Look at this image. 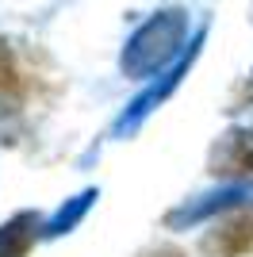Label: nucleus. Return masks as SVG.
<instances>
[{
  "instance_id": "nucleus-3",
  "label": "nucleus",
  "mask_w": 253,
  "mask_h": 257,
  "mask_svg": "<svg viewBox=\"0 0 253 257\" xmlns=\"http://www.w3.org/2000/svg\"><path fill=\"white\" fill-rule=\"evenodd\" d=\"M211 173L215 177H249L253 173V127L230 131L211 150Z\"/></svg>"
},
{
  "instance_id": "nucleus-2",
  "label": "nucleus",
  "mask_w": 253,
  "mask_h": 257,
  "mask_svg": "<svg viewBox=\"0 0 253 257\" xmlns=\"http://www.w3.org/2000/svg\"><path fill=\"white\" fill-rule=\"evenodd\" d=\"M253 253V204L230 211L200 242V257H245Z\"/></svg>"
},
{
  "instance_id": "nucleus-1",
  "label": "nucleus",
  "mask_w": 253,
  "mask_h": 257,
  "mask_svg": "<svg viewBox=\"0 0 253 257\" xmlns=\"http://www.w3.org/2000/svg\"><path fill=\"white\" fill-rule=\"evenodd\" d=\"M184 27H188L184 12H161L158 20H150L146 27L131 39V46H126V54H123V69H131V73H150L154 65H161L169 54L177 50Z\"/></svg>"
},
{
  "instance_id": "nucleus-5",
  "label": "nucleus",
  "mask_w": 253,
  "mask_h": 257,
  "mask_svg": "<svg viewBox=\"0 0 253 257\" xmlns=\"http://www.w3.org/2000/svg\"><path fill=\"white\" fill-rule=\"evenodd\" d=\"M20 100H23V73L16 65V58H12V50L0 43V115L12 111Z\"/></svg>"
},
{
  "instance_id": "nucleus-4",
  "label": "nucleus",
  "mask_w": 253,
  "mask_h": 257,
  "mask_svg": "<svg viewBox=\"0 0 253 257\" xmlns=\"http://www.w3.org/2000/svg\"><path fill=\"white\" fill-rule=\"evenodd\" d=\"M35 230H39L35 215H16L8 226H0V257H23L35 242Z\"/></svg>"
},
{
  "instance_id": "nucleus-6",
  "label": "nucleus",
  "mask_w": 253,
  "mask_h": 257,
  "mask_svg": "<svg viewBox=\"0 0 253 257\" xmlns=\"http://www.w3.org/2000/svg\"><path fill=\"white\" fill-rule=\"evenodd\" d=\"M242 92H245V96H249V104H253V77H249V81H245V88H242Z\"/></svg>"
}]
</instances>
